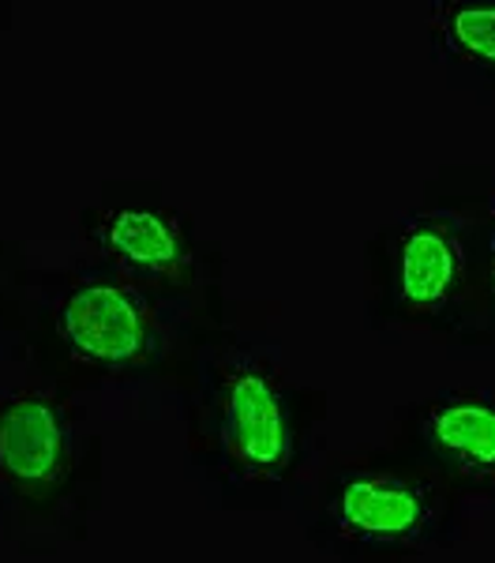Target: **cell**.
I'll list each match as a JSON object with an SVG mask.
<instances>
[{"instance_id":"obj_2","label":"cell","mask_w":495,"mask_h":563,"mask_svg":"<svg viewBox=\"0 0 495 563\" xmlns=\"http://www.w3.org/2000/svg\"><path fill=\"white\" fill-rule=\"evenodd\" d=\"M335 519L353 541L398 544L425 533L431 504L417 485L402 477H349L335 499Z\"/></svg>"},{"instance_id":"obj_6","label":"cell","mask_w":495,"mask_h":563,"mask_svg":"<svg viewBox=\"0 0 495 563\" xmlns=\"http://www.w3.org/2000/svg\"><path fill=\"white\" fill-rule=\"evenodd\" d=\"M462 271V249L439 222H420L402 241V297L409 305L436 308L447 301Z\"/></svg>"},{"instance_id":"obj_1","label":"cell","mask_w":495,"mask_h":563,"mask_svg":"<svg viewBox=\"0 0 495 563\" xmlns=\"http://www.w3.org/2000/svg\"><path fill=\"white\" fill-rule=\"evenodd\" d=\"M60 334L79 357L124 365L147 346V316L128 289L113 282H87L60 308Z\"/></svg>"},{"instance_id":"obj_3","label":"cell","mask_w":495,"mask_h":563,"mask_svg":"<svg viewBox=\"0 0 495 563\" xmlns=\"http://www.w3.org/2000/svg\"><path fill=\"white\" fill-rule=\"evenodd\" d=\"M68 462V429L38 395H20L0 410V474L23 488H45Z\"/></svg>"},{"instance_id":"obj_8","label":"cell","mask_w":495,"mask_h":563,"mask_svg":"<svg viewBox=\"0 0 495 563\" xmlns=\"http://www.w3.org/2000/svg\"><path fill=\"white\" fill-rule=\"evenodd\" d=\"M447 31L458 49H465L476 60L495 65V4H465L454 8L447 20Z\"/></svg>"},{"instance_id":"obj_4","label":"cell","mask_w":495,"mask_h":563,"mask_svg":"<svg viewBox=\"0 0 495 563\" xmlns=\"http://www.w3.org/2000/svg\"><path fill=\"white\" fill-rule=\"evenodd\" d=\"M225 448L248 470H278L290 459L285 406L259 372H237L225 387Z\"/></svg>"},{"instance_id":"obj_7","label":"cell","mask_w":495,"mask_h":563,"mask_svg":"<svg viewBox=\"0 0 495 563\" xmlns=\"http://www.w3.org/2000/svg\"><path fill=\"white\" fill-rule=\"evenodd\" d=\"M105 244L128 267L150 271V275H169L184 260L177 225L150 211H116L105 222Z\"/></svg>"},{"instance_id":"obj_5","label":"cell","mask_w":495,"mask_h":563,"mask_svg":"<svg viewBox=\"0 0 495 563\" xmlns=\"http://www.w3.org/2000/svg\"><path fill=\"white\" fill-rule=\"evenodd\" d=\"M425 432L431 448L454 466L476 477L495 474V402H484V398L443 402L428 413Z\"/></svg>"}]
</instances>
